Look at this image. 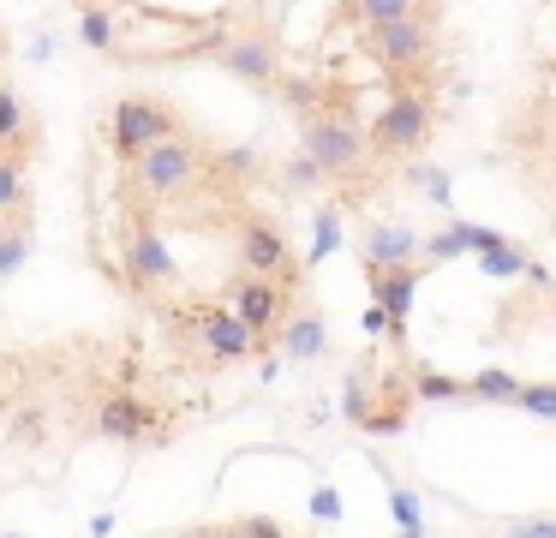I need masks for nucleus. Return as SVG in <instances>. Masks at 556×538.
Segmentation results:
<instances>
[{
    "instance_id": "obj_39",
    "label": "nucleus",
    "mask_w": 556,
    "mask_h": 538,
    "mask_svg": "<svg viewBox=\"0 0 556 538\" xmlns=\"http://www.w3.org/2000/svg\"><path fill=\"white\" fill-rule=\"evenodd\" d=\"M0 60H7V54H0Z\"/></svg>"
},
{
    "instance_id": "obj_26",
    "label": "nucleus",
    "mask_w": 556,
    "mask_h": 538,
    "mask_svg": "<svg viewBox=\"0 0 556 538\" xmlns=\"http://www.w3.org/2000/svg\"><path fill=\"white\" fill-rule=\"evenodd\" d=\"M479 270L496 275V281H515V275L532 270V258H527V246H520V239H503V246L479 251Z\"/></svg>"
},
{
    "instance_id": "obj_30",
    "label": "nucleus",
    "mask_w": 556,
    "mask_h": 538,
    "mask_svg": "<svg viewBox=\"0 0 556 538\" xmlns=\"http://www.w3.org/2000/svg\"><path fill=\"white\" fill-rule=\"evenodd\" d=\"M455 258H472L467 234H460V222L437 227V234H425V263H455Z\"/></svg>"
},
{
    "instance_id": "obj_3",
    "label": "nucleus",
    "mask_w": 556,
    "mask_h": 538,
    "mask_svg": "<svg viewBox=\"0 0 556 538\" xmlns=\"http://www.w3.org/2000/svg\"><path fill=\"white\" fill-rule=\"evenodd\" d=\"M300 150H312L317 162H324L329 179L353 186V179L371 167V126H359V120H353V108H348V96H341L336 108L300 120Z\"/></svg>"
},
{
    "instance_id": "obj_11",
    "label": "nucleus",
    "mask_w": 556,
    "mask_h": 538,
    "mask_svg": "<svg viewBox=\"0 0 556 538\" xmlns=\"http://www.w3.org/2000/svg\"><path fill=\"white\" fill-rule=\"evenodd\" d=\"M222 72L240 78L245 90H276L281 84V48L257 30H233V42L222 48Z\"/></svg>"
},
{
    "instance_id": "obj_23",
    "label": "nucleus",
    "mask_w": 556,
    "mask_h": 538,
    "mask_svg": "<svg viewBox=\"0 0 556 538\" xmlns=\"http://www.w3.org/2000/svg\"><path fill=\"white\" fill-rule=\"evenodd\" d=\"M78 36H85L90 54H114V48H121V24H114L109 7H85V12H78Z\"/></svg>"
},
{
    "instance_id": "obj_38",
    "label": "nucleus",
    "mask_w": 556,
    "mask_h": 538,
    "mask_svg": "<svg viewBox=\"0 0 556 538\" xmlns=\"http://www.w3.org/2000/svg\"><path fill=\"white\" fill-rule=\"evenodd\" d=\"M0 538H18V533H0Z\"/></svg>"
},
{
    "instance_id": "obj_15",
    "label": "nucleus",
    "mask_w": 556,
    "mask_h": 538,
    "mask_svg": "<svg viewBox=\"0 0 556 538\" xmlns=\"http://www.w3.org/2000/svg\"><path fill=\"white\" fill-rule=\"evenodd\" d=\"M281 359H300V365H312V359L329 353V323L317 317V311H293L288 323H281Z\"/></svg>"
},
{
    "instance_id": "obj_34",
    "label": "nucleus",
    "mask_w": 556,
    "mask_h": 538,
    "mask_svg": "<svg viewBox=\"0 0 556 538\" xmlns=\"http://www.w3.org/2000/svg\"><path fill=\"white\" fill-rule=\"evenodd\" d=\"M503 538H556V514H532V521H508Z\"/></svg>"
},
{
    "instance_id": "obj_28",
    "label": "nucleus",
    "mask_w": 556,
    "mask_h": 538,
    "mask_svg": "<svg viewBox=\"0 0 556 538\" xmlns=\"http://www.w3.org/2000/svg\"><path fill=\"white\" fill-rule=\"evenodd\" d=\"M30 263V227L25 222H0V281H13Z\"/></svg>"
},
{
    "instance_id": "obj_6",
    "label": "nucleus",
    "mask_w": 556,
    "mask_h": 538,
    "mask_svg": "<svg viewBox=\"0 0 556 538\" xmlns=\"http://www.w3.org/2000/svg\"><path fill=\"white\" fill-rule=\"evenodd\" d=\"M174 132H186L180 114H174L168 102H156V96H121V102L109 108V150L121 155V162H138V155L156 150Z\"/></svg>"
},
{
    "instance_id": "obj_24",
    "label": "nucleus",
    "mask_w": 556,
    "mask_h": 538,
    "mask_svg": "<svg viewBox=\"0 0 556 538\" xmlns=\"http://www.w3.org/2000/svg\"><path fill=\"white\" fill-rule=\"evenodd\" d=\"M467 389H472V401H496V406H520V389L527 383L515 377V371H479V377H467Z\"/></svg>"
},
{
    "instance_id": "obj_20",
    "label": "nucleus",
    "mask_w": 556,
    "mask_h": 538,
    "mask_svg": "<svg viewBox=\"0 0 556 538\" xmlns=\"http://www.w3.org/2000/svg\"><path fill=\"white\" fill-rule=\"evenodd\" d=\"M383 473V490H389V514H395V533L401 538H425V509H419V497H413L407 485H401L389 466H377Z\"/></svg>"
},
{
    "instance_id": "obj_2",
    "label": "nucleus",
    "mask_w": 556,
    "mask_h": 538,
    "mask_svg": "<svg viewBox=\"0 0 556 538\" xmlns=\"http://www.w3.org/2000/svg\"><path fill=\"white\" fill-rule=\"evenodd\" d=\"M168 317H174V329H180V341L198 347L204 365H240V359H252L257 347H264L252 335V323H245L228 299H192V305H174Z\"/></svg>"
},
{
    "instance_id": "obj_4",
    "label": "nucleus",
    "mask_w": 556,
    "mask_h": 538,
    "mask_svg": "<svg viewBox=\"0 0 556 538\" xmlns=\"http://www.w3.org/2000/svg\"><path fill=\"white\" fill-rule=\"evenodd\" d=\"M431 126H437L431 90H395V96L383 102V114L371 120V155H377V162L419 155L425 143H431Z\"/></svg>"
},
{
    "instance_id": "obj_16",
    "label": "nucleus",
    "mask_w": 556,
    "mask_h": 538,
    "mask_svg": "<svg viewBox=\"0 0 556 538\" xmlns=\"http://www.w3.org/2000/svg\"><path fill=\"white\" fill-rule=\"evenodd\" d=\"M210 174H216L228 191H245V186L264 179V150H257V143H228V150L210 155Z\"/></svg>"
},
{
    "instance_id": "obj_10",
    "label": "nucleus",
    "mask_w": 556,
    "mask_h": 538,
    "mask_svg": "<svg viewBox=\"0 0 556 538\" xmlns=\"http://www.w3.org/2000/svg\"><path fill=\"white\" fill-rule=\"evenodd\" d=\"M228 305L252 323L257 341H276L281 323L293 317V281H269V275H233L228 281Z\"/></svg>"
},
{
    "instance_id": "obj_36",
    "label": "nucleus",
    "mask_w": 556,
    "mask_h": 538,
    "mask_svg": "<svg viewBox=\"0 0 556 538\" xmlns=\"http://www.w3.org/2000/svg\"><path fill=\"white\" fill-rule=\"evenodd\" d=\"M359 329H365V335H389V329H395V317H389V311L371 299V305H365V317H359Z\"/></svg>"
},
{
    "instance_id": "obj_13",
    "label": "nucleus",
    "mask_w": 556,
    "mask_h": 538,
    "mask_svg": "<svg viewBox=\"0 0 556 538\" xmlns=\"http://www.w3.org/2000/svg\"><path fill=\"white\" fill-rule=\"evenodd\" d=\"M431 263H395V270H371V299L389 311L395 323H407L413 299H419V281Z\"/></svg>"
},
{
    "instance_id": "obj_37",
    "label": "nucleus",
    "mask_w": 556,
    "mask_h": 538,
    "mask_svg": "<svg viewBox=\"0 0 556 538\" xmlns=\"http://www.w3.org/2000/svg\"><path fill=\"white\" fill-rule=\"evenodd\" d=\"M312 514H317V521H341V497H336V490H317V497H312Z\"/></svg>"
},
{
    "instance_id": "obj_31",
    "label": "nucleus",
    "mask_w": 556,
    "mask_h": 538,
    "mask_svg": "<svg viewBox=\"0 0 556 538\" xmlns=\"http://www.w3.org/2000/svg\"><path fill=\"white\" fill-rule=\"evenodd\" d=\"M407 179H419V186H425V198H431V203H448V198H455L448 174H443V167H431V162H407Z\"/></svg>"
},
{
    "instance_id": "obj_25",
    "label": "nucleus",
    "mask_w": 556,
    "mask_h": 538,
    "mask_svg": "<svg viewBox=\"0 0 556 538\" xmlns=\"http://www.w3.org/2000/svg\"><path fill=\"white\" fill-rule=\"evenodd\" d=\"M413 395L419 401H472L467 377H448V371H431V365L413 371Z\"/></svg>"
},
{
    "instance_id": "obj_5",
    "label": "nucleus",
    "mask_w": 556,
    "mask_h": 538,
    "mask_svg": "<svg viewBox=\"0 0 556 538\" xmlns=\"http://www.w3.org/2000/svg\"><path fill=\"white\" fill-rule=\"evenodd\" d=\"M431 48H437L431 12H413V18H401V24L371 30V60L395 72L401 90H425V78H431Z\"/></svg>"
},
{
    "instance_id": "obj_8",
    "label": "nucleus",
    "mask_w": 556,
    "mask_h": 538,
    "mask_svg": "<svg viewBox=\"0 0 556 538\" xmlns=\"http://www.w3.org/2000/svg\"><path fill=\"white\" fill-rule=\"evenodd\" d=\"M233 263H240L245 275H269V281H300V258H293L288 234H281L269 215L245 210L240 222H233Z\"/></svg>"
},
{
    "instance_id": "obj_35",
    "label": "nucleus",
    "mask_w": 556,
    "mask_h": 538,
    "mask_svg": "<svg viewBox=\"0 0 556 538\" xmlns=\"http://www.w3.org/2000/svg\"><path fill=\"white\" fill-rule=\"evenodd\" d=\"M460 234H467L472 258H479V251H491V246H503V239H508V234H496V227H479V222H460Z\"/></svg>"
},
{
    "instance_id": "obj_9",
    "label": "nucleus",
    "mask_w": 556,
    "mask_h": 538,
    "mask_svg": "<svg viewBox=\"0 0 556 538\" xmlns=\"http://www.w3.org/2000/svg\"><path fill=\"white\" fill-rule=\"evenodd\" d=\"M90 430L109 442H126V449H144V442H162L168 437V425H162V413L144 401V395L132 389H114L97 401V413H90Z\"/></svg>"
},
{
    "instance_id": "obj_29",
    "label": "nucleus",
    "mask_w": 556,
    "mask_h": 538,
    "mask_svg": "<svg viewBox=\"0 0 556 538\" xmlns=\"http://www.w3.org/2000/svg\"><path fill=\"white\" fill-rule=\"evenodd\" d=\"M336 251H341V210L324 203V210H317V239H312V251H305V270H317V263L336 258Z\"/></svg>"
},
{
    "instance_id": "obj_33",
    "label": "nucleus",
    "mask_w": 556,
    "mask_h": 538,
    "mask_svg": "<svg viewBox=\"0 0 556 538\" xmlns=\"http://www.w3.org/2000/svg\"><path fill=\"white\" fill-rule=\"evenodd\" d=\"M228 538H293V533L276 521V514H245V521L228 526Z\"/></svg>"
},
{
    "instance_id": "obj_18",
    "label": "nucleus",
    "mask_w": 556,
    "mask_h": 538,
    "mask_svg": "<svg viewBox=\"0 0 556 538\" xmlns=\"http://www.w3.org/2000/svg\"><path fill=\"white\" fill-rule=\"evenodd\" d=\"M276 179H281V191H293V198H312V191H324V186H329L324 162H317L312 150H293V155H281Z\"/></svg>"
},
{
    "instance_id": "obj_14",
    "label": "nucleus",
    "mask_w": 556,
    "mask_h": 538,
    "mask_svg": "<svg viewBox=\"0 0 556 538\" xmlns=\"http://www.w3.org/2000/svg\"><path fill=\"white\" fill-rule=\"evenodd\" d=\"M30 143H37V114H30V102L18 96V84L0 78V150L30 155Z\"/></svg>"
},
{
    "instance_id": "obj_19",
    "label": "nucleus",
    "mask_w": 556,
    "mask_h": 538,
    "mask_svg": "<svg viewBox=\"0 0 556 538\" xmlns=\"http://www.w3.org/2000/svg\"><path fill=\"white\" fill-rule=\"evenodd\" d=\"M377 401H383V383H377L371 365H359L348 383H341V413H348L353 425H365V418L377 413Z\"/></svg>"
},
{
    "instance_id": "obj_32",
    "label": "nucleus",
    "mask_w": 556,
    "mask_h": 538,
    "mask_svg": "<svg viewBox=\"0 0 556 538\" xmlns=\"http://www.w3.org/2000/svg\"><path fill=\"white\" fill-rule=\"evenodd\" d=\"M520 413L551 418V425H556V383H527V389H520Z\"/></svg>"
},
{
    "instance_id": "obj_1",
    "label": "nucleus",
    "mask_w": 556,
    "mask_h": 538,
    "mask_svg": "<svg viewBox=\"0 0 556 538\" xmlns=\"http://www.w3.org/2000/svg\"><path fill=\"white\" fill-rule=\"evenodd\" d=\"M204 174H210L204 143H198L192 132H174V138H162L156 150H144L138 162H126V191L144 198V203H174V198H186Z\"/></svg>"
},
{
    "instance_id": "obj_21",
    "label": "nucleus",
    "mask_w": 556,
    "mask_h": 538,
    "mask_svg": "<svg viewBox=\"0 0 556 538\" xmlns=\"http://www.w3.org/2000/svg\"><path fill=\"white\" fill-rule=\"evenodd\" d=\"M30 203V186H25V155H7L0 150V222H18Z\"/></svg>"
},
{
    "instance_id": "obj_7",
    "label": "nucleus",
    "mask_w": 556,
    "mask_h": 538,
    "mask_svg": "<svg viewBox=\"0 0 556 538\" xmlns=\"http://www.w3.org/2000/svg\"><path fill=\"white\" fill-rule=\"evenodd\" d=\"M121 246H126V287H132L138 299H156V293H168V287H180V263H174L168 239L156 234V222H150L144 210L121 227Z\"/></svg>"
},
{
    "instance_id": "obj_22",
    "label": "nucleus",
    "mask_w": 556,
    "mask_h": 538,
    "mask_svg": "<svg viewBox=\"0 0 556 538\" xmlns=\"http://www.w3.org/2000/svg\"><path fill=\"white\" fill-rule=\"evenodd\" d=\"M348 12L365 30H383V24H401V18H413V12H431V0H353Z\"/></svg>"
},
{
    "instance_id": "obj_27",
    "label": "nucleus",
    "mask_w": 556,
    "mask_h": 538,
    "mask_svg": "<svg viewBox=\"0 0 556 538\" xmlns=\"http://www.w3.org/2000/svg\"><path fill=\"white\" fill-rule=\"evenodd\" d=\"M7 437L25 442V449H37V442L49 437V406H42V401H18L13 418H7Z\"/></svg>"
},
{
    "instance_id": "obj_12",
    "label": "nucleus",
    "mask_w": 556,
    "mask_h": 538,
    "mask_svg": "<svg viewBox=\"0 0 556 538\" xmlns=\"http://www.w3.org/2000/svg\"><path fill=\"white\" fill-rule=\"evenodd\" d=\"M365 270H395V263H425V234H413L407 222H377L359 239Z\"/></svg>"
},
{
    "instance_id": "obj_17",
    "label": "nucleus",
    "mask_w": 556,
    "mask_h": 538,
    "mask_svg": "<svg viewBox=\"0 0 556 538\" xmlns=\"http://www.w3.org/2000/svg\"><path fill=\"white\" fill-rule=\"evenodd\" d=\"M276 96H281V102H288L300 120H305V114H324V108H336V102H341V96H329V90H324V78H312V72H281Z\"/></svg>"
}]
</instances>
